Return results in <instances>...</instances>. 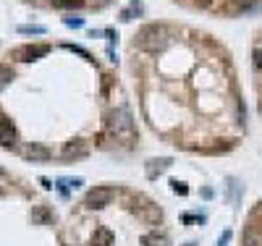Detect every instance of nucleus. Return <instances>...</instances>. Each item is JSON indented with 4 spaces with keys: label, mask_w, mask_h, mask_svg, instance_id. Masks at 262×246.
Segmentation results:
<instances>
[{
    "label": "nucleus",
    "mask_w": 262,
    "mask_h": 246,
    "mask_svg": "<svg viewBox=\"0 0 262 246\" xmlns=\"http://www.w3.org/2000/svg\"><path fill=\"white\" fill-rule=\"evenodd\" d=\"M165 168H168V160H152V165H147V173L155 175V173H160Z\"/></svg>",
    "instance_id": "9"
},
{
    "label": "nucleus",
    "mask_w": 262,
    "mask_h": 246,
    "mask_svg": "<svg viewBox=\"0 0 262 246\" xmlns=\"http://www.w3.org/2000/svg\"><path fill=\"white\" fill-rule=\"evenodd\" d=\"M45 53H48V48H45V45H34V48H24V50H19L21 61H34V58H40V55H45Z\"/></svg>",
    "instance_id": "6"
},
{
    "label": "nucleus",
    "mask_w": 262,
    "mask_h": 246,
    "mask_svg": "<svg viewBox=\"0 0 262 246\" xmlns=\"http://www.w3.org/2000/svg\"><path fill=\"white\" fill-rule=\"evenodd\" d=\"M259 113H262V102H259Z\"/></svg>",
    "instance_id": "16"
},
{
    "label": "nucleus",
    "mask_w": 262,
    "mask_h": 246,
    "mask_svg": "<svg viewBox=\"0 0 262 246\" xmlns=\"http://www.w3.org/2000/svg\"><path fill=\"white\" fill-rule=\"evenodd\" d=\"M63 155H66L68 160H71V157H84V155H87V147H84V144H68Z\"/></svg>",
    "instance_id": "7"
},
{
    "label": "nucleus",
    "mask_w": 262,
    "mask_h": 246,
    "mask_svg": "<svg viewBox=\"0 0 262 246\" xmlns=\"http://www.w3.org/2000/svg\"><path fill=\"white\" fill-rule=\"evenodd\" d=\"M110 199H113V191L108 189V186H97V189L87 191V196H84V204H87L89 209H100V207L110 204Z\"/></svg>",
    "instance_id": "3"
},
{
    "label": "nucleus",
    "mask_w": 262,
    "mask_h": 246,
    "mask_svg": "<svg viewBox=\"0 0 262 246\" xmlns=\"http://www.w3.org/2000/svg\"><path fill=\"white\" fill-rule=\"evenodd\" d=\"M254 66L262 68V50H254Z\"/></svg>",
    "instance_id": "15"
},
{
    "label": "nucleus",
    "mask_w": 262,
    "mask_h": 246,
    "mask_svg": "<svg viewBox=\"0 0 262 246\" xmlns=\"http://www.w3.org/2000/svg\"><path fill=\"white\" fill-rule=\"evenodd\" d=\"M173 191H176V194H186L189 189H186L184 183H178V181H176V183H173Z\"/></svg>",
    "instance_id": "12"
},
{
    "label": "nucleus",
    "mask_w": 262,
    "mask_h": 246,
    "mask_svg": "<svg viewBox=\"0 0 262 246\" xmlns=\"http://www.w3.org/2000/svg\"><path fill=\"white\" fill-rule=\"evenodd\" d=\"M11 79H14V68L0 66V89H3L6 84H11Z\"/></svg>",
    "instance_id": "8"
},
{
    "label": "nucleus",
    "mask_w": 262,
    "mask_h": 246,
    "mask_svg": "<svg viewBox=\"0 0 262 246\" xmlns=\"http://www.w3.org/2000/svg\"><path fill=\"white\" fill-rule=\"evenodd\" d=\"M24 157L32 162H48L50 160V149L42 147V144H27L24 147Z\"/></svg>",
    "instance_id": "4"
},
{
    "label": "nucleus",
    "mask_w": 262,
    "mask_h": 246,
    "mask_svg": "<svg viewBox=\"0 0 262 246\" xmlns=\"http://www.w3.org/2000/svg\"><path fill=\"white\" fill-rule=\"evenodd\" d=\"M66 24H68V27H82V19H71V16H66Z\"/></svg>",
    "instance_id": "13"
},
{
    "label": "nucleus",
    "mask_w": 262,
    "mask_h": 246,
    "mask_svg": "<svg viewBox=\"0 0 262 246\" xmlns=\"http://www.w3.org/2000/svg\"><path fill=\"white\" fill-rule=\"evenodd\" d=\"M16 144V128L11 121L0 118V147H14Z\"/></svg>",
    "instance_id": "5"
},
{
    "label": "nucleus",
    "mask_w": 262,
    "mask_h": 246,
    "mask_svg": "<svg viewBox=\"0 0 262 246\" xmlns=\"http://www.w3.org/2000/svg\"><path fill=\"white\" fill-rule=\"evenodd\" d=\"M108 243H110V233L108 230H100L95 236V246H108Z\"/></svg>",
    "instance_id": "11"
},
{
    "label": "nucleus",
    "mask_w": 262,
    "mask_h": 246,
    "mask_svg": "<svg viewBox=\"0 0 262 246\" xmlns=\"http://www.w3.org/2000/svg\"><path fill=\"white\" fill-rule=\"evenodd\" d=\"M139 45H142V48H147V50L163 48V45H165V32H163L160 27H155V24L144 27V29L139 32Z\"/></svg>",
    "instance_id": "2"
},
{
    "label": "nucleus",
    "mask_w": 262,
    "mask_h": 246,
    "mask_svg": "<svg viewBox=\"0 0 262 246\" xmlns=\"http://www.w3.org/2000/svg\"><path fill=\"white\" fill-rule=\"evenodd\" d=\"M108 126L110 131L116 134V139H123V144H131L134 142V121L126 108H118L108 115Z\"/></svg>",
    "instance_id": "1"
},
{
    "label": "nucleus",
    "mask_w": 262,
    "mask_h": 246,
    "mask_svg": "<svg viewBox=\"0 0 262 246\" xmlns=\"http://www.w3.org/2000/svg\"><path fill=\"white\" fill-rule=\"evenodd\" d=\"M21 32H34V34H42V27H21Z\"/></svg>",
    "instance_id": "14"
},
{
    "label": "nucleus",
    "mask_w": 262,
    "mask_h": 246,
    "mask_svg": "<svg viewBox=\"0 0 262 246\" xmlns=\"http://www.w3.org/2000/svg\"><path fill=\"white\" fill-rule=\"evenodd\" d=\"M144 246H168V238H163V236H144Z\"/></svg>",
    "instance_id": "10"
}]
</instances>
